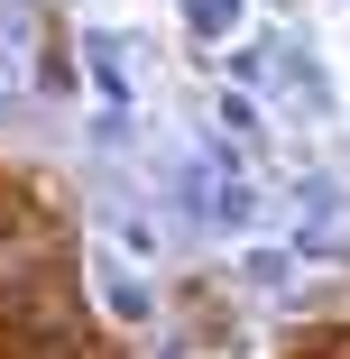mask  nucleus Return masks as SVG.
<instances>
[{"instance_id":"obj_1","label":"nucleus","mask_w":350,"mask_h":359,"mask_svg":"<svg viewBox=\"0 0 350 359\" xmlns=\"http://www.w3.org/2000/svg\"><path fill=\"white\" fill-rule=\"evenodd\" d=\"M93 285H102V304H111L120 323H138V313H148V285H138V276H120V258H111V249L93 258Z\"/></svg>"},{"instance_id":"obj_2","label":"nucleus","mask_w":350,"mask_h":359,"mask_svg":"<svg viewBox=\"0 0 350 359\" xmlns=\"http://www.w3.org/2000/svg\"><path fill=\"white\" fill-rule=\"evenodd\" d=\"M83 55H93V83H102L111 102H129V65H120V37H111V28H93V37H83Z\"/></svg>"},{"instance_id":"obj_3","label":"nucleus","mask_w":350,"mask_h":359,"mask_svg":"<svg viewBox=\"0 0 350 359\" xmlns=\"http://www.w3.org/2000/svg\"><path fill=\"white\" fill-rule=\"evenodd\" d=\"M184 19H194V37H231L240 28V0H184Z\"/></svg>"},{"instance_id":"obj_4","label":"nucleus","mask_w":350,"mask_h":359,"mask_svg":"<svg viewBox=\"0 0 350 359\" xmlns=\"http://www.w3.org/2000/svg\"><path fill=\"white\" fill-rule=\"evenodd\" d=\"M286 276V249H249V285H276Z\"/></svg>"},{"instance_id":"obj_5","label":"nucleus","mask_w":350,"mask_h":359,"mask_svg":"<svg viewBox=\"0 0 350 359\" xmlns=\"http://www.w3.org/2000/svg\"><path fill=\"white\" fill-rule=\"evenodd\" d=\"M222 129H240V138H258V111H249L240 93H222Z\"/></svg>"}]
</instances>
